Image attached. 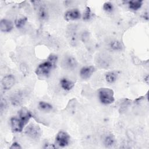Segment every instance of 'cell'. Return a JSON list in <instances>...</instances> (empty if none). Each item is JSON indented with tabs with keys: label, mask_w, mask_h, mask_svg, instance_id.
I'll use <instances>...</instances> for the list:
<instances>
[{
	"label": "cell",
	"mask_w": 149,
	"mask_h": 149,
	"mask_svg": "<svg viewBox=\"0 0 149 149\" xmlns=\"http://www.w3.org/2000/svg\"><path fill=\"white\" fill-rule=\"evenodd\" d=\"M57 61V56L51 54L48 58L47 61L40 63L36 70V73L40 76H48L51 69L55 66Z\"/></svg>",
	"instance_id": "obj_1"
},
{
	"label": "cell",
	"mask_w": 149,
	"mask_h": 149,
	"mask_svg": "<svg viewBox=\"0 0 149 149\" xmlns=\"http://www.w3.org/2000/svg\"><path fill=\"white\" fill-rule=\"evenodd\" d=\"M98 95L100 102L103 104H110L115 100L113 91L109 88H100L98 91Z\"/></svg>",
	"instance_id": "obj_2"
},
{
	"label": "cell",
	"mask_w": 149,
	"mask_h": 149,
	"mask_svg": "<svg viewBox=\"0 0 149 149\" xmlns=\"http://www.w3.org/2000/svg\"><path fill=\"white\" fill-rule=\"evenodd\" d=\"M25 133L31 139L38 140L41 135V130L38 125L34 123H30L26 127Z\"/></svg>",
	"instance_id": "obj_3"
},
{
	"label": "cell",
	"mask_w": 149,
	"mask_h": 149,
	"mask_svg": "<svg viewBox=\"0 0 149 149\" xmlns=\"http://www.w3.org/2000/svg\"><path fill=\"white\" fill-rule=\"evenodd\" d=\"M70 140L69 135L64 131H60L56 134L55 141L58 146L61 147H64L68 145Z\"/></svg>",
	"instance_id": "obj_4"
},
{
	"label": "cell",
	"mask_w": 149,
	"mask_h": 149,
	"mask_svg": "<svg viewBox=\"0 0 149 149\" xmlns=\"http://www.w3.org/2000/svg\"><path fill=\"white\" fill-rule=\"evenodd\" d=\"M77 63L76 59L70 55L66 56L63 59L62 65L63 66L67 69L73 70L75 69L77 66Z\"/></svg>",
	"instance_id": "obj_5"
},
{
	"label": "cell",
	"mask_w": 149,
	"mask_h": 149,
	"mask_svg": "<svg viewBox=\"0 0 149 149\" xmlns=\"http://www.w3.org/2000/svg\"><path fill=\"white\" fill-rule=\"evenodd\" d=\"M12 130L13 132H20L23 130L25 125L24 122L19 118H12L10 119Z\"/></svg>",
	"instance_id": "obj_6"
},
{
	"label": "cell",
	"mask_w": 149,
	"mask_h": 149,
	"mask_svg": "<svg viewBox=\"0 0 149 149\" xmlns=\"http://www.w3.org/2000/svg\"><path fill=\"white\" fill-rule=\"evenodd\" d=\"M15 83V78L12 74L5 76L2 80V85L5 90H9L12 88Z\"/></svg>",
	"instance_id": "obj_7"
},
{
	"label": "cell",
	"mask_w": 149,
	"mask_h": 149,
	"mask_svg": "<svg viewBox=\"0 0 149 149\" xmlns=\"http://www.w3.org/2000/svg\"><path fill=\"white\" fill-rule=\"evenodd\" d=\"M81 13L77 9H72L66 11L65 13V19L66 20H75L80 19Z\"/></svg>",
	"instance_id": "obj_8"
},
{
	"label": "cell",
	"mask_w": 149,
	"mask_h": 149,
	"mask_svg": "<svg viewBox=\"0 0 149 149\" xmlns=\"http://www.w3.org/2000/svg\"><path fill=\"white\" fill-rule=\"evenodd\" d=\"M95 71V68L93 66H84L80 70V76L83 79H89Z\"/></svg>",
	"instance_id": "obj_9"
},
{
	"label": "cell",
	"mask_w": 149,
	"mask_h": 149,
	"mask_svg": "<svg viewBox=\"0 0 149 149\" xmlns=\"http://www.w3.org/2000/svg\"><path fill=\"white\" fill-rule=\"evenodd\" d=\"M19 118L24 122L25 125L27 123L30 119L31 118L32 115L30 111L26 108H23L19 111Z\"/></svg>",
	"instance_id": "obj_10"
},
{
	"label": "cell",
	"mask_w": 149,
	"mask_h": 149,
	"mask_svg": "<svg viewBox=\"0 0 149 149\" xmlns=\"http://www.w3.org/2000/svg\"><path fill=\"white\" fill-rule=\"evenodd\" d=\"M13 27V23L9 20L3 19L0 22V30L2 32L8 33L12 30Z\"/></svg>",
	"instance_id": "obj_11"
},
{
	"label": "cell",
	"mask_w": 149,
	"mask_h": 149,
	"mask_svg": "<svg viewBox=\"0 0 149 149\" xmlns=\"http://www.w3.org/2000/svg\"><path fill=\"white\" fill-rule=\"evenodd\" d=\"M68 38L69 39L70 42L72 45H75L77 42V39L76 27L74 26H70V27L68 29Z\"/></svg>",
	"instance_id": "obj_12"
},
{
	"label": "cell",
	"mask_w": 149,
	"mask_h": 149,
	"mask_svg": "<svg viewBox=\"0 0 149 149\" xmlns=\"http://www.w3.org/2000/svg\"><path fill=\"white\" fill-rule=\"evenodd\" d=\"M22 94L20 91L13 93L10 97V102L15 106H19L22 104Z\"/></svg>",
	"instance_id": "obj_13"
},
{
	"label": "cell",
	"mask_w": 149,
	"mask_h": 149,
	"mask_svg": "<svg viewBox=\"0 0 149 149\" xmlns=\"http://www.w3.org/2000/svg\"><path fill=\"white\" fill-rule=\"evenodd\" d=\"M60 84L61 87L66 91H69L74 87V83L66 78L61 79L60 80Z\"/></svg>",
	"instance_id": "obj_14"
},
{
	"label": "cell",
	"mask_w": 149,
	"mask_h": 149,
	"mask_svg": "<svg viewBox=\"0 0 149 149\" xmlns=\"http://www.w3.org/2000/svg\"><path fill=\"white\" fill-rule=\"evenodd\" d=\"M27 19V17L23 15H19L17 16L15 20V26L17 29H22L25 25Z\"/></svg>",
	"instance_id": "obj_15"
},
{
	"label": "cell",
	"mask_w": 149,
	"mask_h": 149,
	"mask_svg": "<svg viewBox=\"0 0 149 149\" xmlns=\"http://www.w3.org/2000/svg\"><path fill=\"white\" fill-rule=\"evenodd\" d=\"M38 108L41 111H43L44 112H49L52 110V106L51 104H50L48 102H45V101H40L38 103Z\"/></svg>",
	"instance_id": "obj_16"
},
{
	"label": "cell",
	"mask_w": 149,
	"mask_h": 149,
	"mask_svg": "<svg viewBox=\"0 0 149 149\" xmlns=\"http://www.w3.org/2000/svg\"><path fill=\"white\" fill-rule=\"evenodd\" d=\"M38 15L41 20H45L48 16V13L47 9L44 6L41 5L38 8Z\"/></svg>",
	"instance_id": "obj_17"
},
{
	"label": "cell",
	"mask_w": 149,
	"mask_h": 149,
	"mask_svg": "<svg viewBox=\"0 0 149 149\" xmlns=\"http://www.w3.org/2000/svg\"><path fill=\"white\" fill-rule=\"evenodd\" d=\"M129 3V8L133 10H137L139 9L142 5H143V1H130L128 2Z\"/></svg>",
	"instance_id": "obj_18"
},
{
	"label": "cell",
	"mask_w": 149,
	"mask_h": 149,
	"mask_svg": "<svg viewBox=\"0 0 149 149\" xmlns=\"http://www.w3.org/2000/svg\"><path fill=\"white\" fill-rule=\"evenodd\" d=\"M117 73L115 72H109L105 74L106 81L109 83H114L117 79Z\"/></svg>",
	"instance_id": "obj_19"
},
{
	"label": "cell",
	"mask_w": 149,
	"mask_h": 149,
	"mask_svg": "<svg viewBox=\"0 0 149 149\" xmlns=\"http://www.w3.org/2000/svg\"><path fill=\"white\" fill-rule=\"evenodd\" d=\"M104 144L107 147H111L115 144V139L112 134L105 136L104 140Z\"/></svg>",
	"instance_id": "obj_20"
},
{
	"label": "cell",
	"mask_w": 149,
	"mask_h": 149,
	"mask_svg": "<svg viewBox=\"0 0 149 149\" xmlns=\"http://www.w3.org/2000/svg\"><path fill=\"white\" fill-rule=\"evenodd\" d=\"M109 47L114 51H120L122 49V45L121 43L116 40L111 41L109 43Z\"/></svg>",
	"instance_id": "obj_21"
},
{
	"label": "cell",
	"mask_w": 149,
	"mask_h": 149,
	"mask_svg": "<svg viewBox=\"0 0 149 149\" xmlns=\"http://www.w3.org/2000/svg\"><path fill=\"white\" fill-rule=\"evenodd\" d=\"M103 9L107 12H112L113 10V6L110 2H106L104 3Z\"/></svg>",
	"instance_id": "obj_22"
},
{
	"label": "cell",
	"mask_w": 149,
	"mask_h": 149,
	"mask_svg": "<svg viewBox=\"0 0 149 149\" xmlns=\"http://www.w3.org/2000/svg\"><path fill=\"white\" fill-rule=\"evenodd\" d=\"M91 17V9L89 7L87 6L86 9H85V11L84 12V14H83V20H88L90 19Z\"/></svg>",
	"instance_id": "obj_23"
},
{
	"label": "cell",
	"mask_w": 149,
	"mask_h": 149,
	"mask_svg": "<svg viewBox=\"0 0 149 149\" xmlns=\"http://www.w3.org/2000/svg\"><path fill=\"white\" fill-rule=\"evenodd\" d=\"M6 107V102L5 100L3 99L2 98L1 99V105H0V108H1V111L2 112L4 109H5Z\"/></svg>",
	"instance_id": "obj_24"
},
{
	"label": "cell",
	"mask_w": 149,
	"mask_h": 149,
	"mask_svg": "<svg viewBox=\"0 0 149 149\" xmlns=\"http://www.w3.org/2000/svg\"><path fill=\"white\" fill-rule=\"evenodd\" d=\"M10 148H11V149H19V148H22V147L20 146V144L19 143H17V142H15L10 147Z\"/></svg>",
	"instance_id": "obj_25"
},
{
	"label": "cell",
	"mask_w": 149,
	"mask_h": 149,
	"mask_svg": "<svg viewBox=\"0 0 149 149\" xmlns=\"http://www.w3.org/2000/svg\"><path fill=\"white\" fill-rule=\"evenodd\" d=\"M45 147H44V148H56V147L55 146H54V144H45Z\"/></svg>",
	"instance_id": "obj_26"
}]
</instances>
